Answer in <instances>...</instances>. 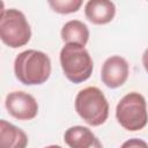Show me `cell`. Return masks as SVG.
I'll return each instance as SVG.
<instances>
[{
	"label": "cell",
	"instance_id": "1",
	"mask_svg": "<svg viewBox=\"0 0 148 148\" xmlns=\"http://www.w3.org/2000/svg\"><path fill=\"white\" fill-rule=\"evenodd\" d=\"M50 57L38 50H25L18 53L14 60L15 77L25 86L45 83L51 75Z\"/></svg>",
	"mask_w": 148,
	"mask_h": 148
},
{
	"label": "cell",
	"instance_id": "2",
	"mask_svg": "<svg viewBox=\"0 0 148 148\" xmlns=\"http://www.w3.org/2000/svg\"><path fill=\"white\" fill-rule=\"evenodd\" d=\"M75 111L90 126H101L109 117V102L97 87H87L75 97Z\"/></svg>",
	"mask_w": 148,
	"mask_h": 148
},
{
	"label": "cell",
	"instance_id": "3",
	"mask_svg": "<svg viewBox=\"0 0 148 148\" xmlns=\"http://www.w3.org/2000/svg\"><path fill=\"white\" fill-rule=\"evenodd\" d=\"M59 59L64 75L73 83H82L92 74V59L82 45L65 44L60 50Z\"/></svg>",
	"mask_w": 148,
	"mask_h": 148
},
{
	"label": "cell",
	"instance_id": "4",
	"mask_svg": "<svg viewBox=\"0 0 148 148\" xmlns=\"http://www.w3.org/2000/svg\"><path fill=\"white\" fill-rule=\"evenodd\" d=\"M0 38L3 44L12 49L24 46L31 38V28L25 15L16 9H1Z\"/></svg>",
	"mask_w": 148,
	"mask_h": 148
},
{
	"label": "cell",
	"instance_id": "5",
	"mask_svg": "<svg viewBox=\"0 0 148 148\" xmlns=\"http://www.w3.org/2000/svg\"><path fill=\"white\" fill-rule=\"evenodd\" d=\"M116 118L120 126L130 132L140 131L148 124L147 102L136 91L126 94L116 106Z\"/></svg>",
	"mask_w": 148,
	"mask_h": 148
},
{
	"label": "cell",
	"instance_id": "6",
	"mask_svg": "<svg viewBox=\"0 0 148 148\" xmlns=\"http://www.w3.org/2000/svg\"><path fill=\"white\" fill-rule=\"evenodd\" d=\"M5 106L8 113L17 120H31L38 113L36 98L22 90L9 92L6 96Z\"/></svg>",
	"mask_w": 148,
	"mask_h": 148
},
{
	"label": "cell",
	"instance_id": "7",
	"mask_svg": "<svg viewBox=\"0 0 148 148\" xmlns=\"http://www.w3.org/2000/svg\"><path fill=\"white\" fill-rule=\"evenodd\" d=\"M130 65L127 60L120 56L109 57L102 65L101 80L111 89L121 87L128 79Z\"/></svg>",
	"mask_w": 148,
	"mask_h": 148
},
{
	"label": "cell",
	"instance_id": "8",
	"mask_svg": "<svg viewBox=\"0 0 148 148\" xmlns=\"http://www.w3.org/2000/svg\"><path fill=\"white\" fill-rule=\"evenodd\" d=\"M84 15L92 24H106L116 15V5L109 0H90L84 6Z\"/></svg>",
	"mask_w": 148,
	"mask_h": 148
},
{
	"label": "cell",
	"instance_id": "9",
	"mask_svg": "<svg viewBox=\"0 0 148 148\" xmlns=\"http://www.w3.org/2000/svg\"><path fill=\"white\" fill-rule=\"evenodd\" d=\"M28 136L23 130L10 124L9 121L0 120V148H27Z\"/></svg>",
	"mask_w": 148,
	"mask_h": 148
},
{
	"label": "cell",
	"instance_id": "10",
	"mask_svg": "<svg viewBox=\"0 0 148 148\" xmlns=\"http://www.w3.org/2000/svg\"><path fill=\"white\" fill-rule=\"evenodd\" d=\"M89 29L80 20H71L66 22L60 31L61 39L65 44H79L86 46L89 40Z\"/></svg>",
	"mask_w": 148,
	"mask_h": 148
},
{
	"label": "cell",
	"instance_id": "11",
	"mask_svg": "<svg viewBox=\"0 0 148 148\" xmlns=\"http://www.w3.org/2000/svg\"><path fill=\"white\" fill-rule=\"evenodd\" d=\"M97 136L86 126L76 125L66 130L64 140L69 148H90Z\"/></svg>",
	"mask_w": 148,
	"mask_h": 148
},
{
	"label": "cell",
	"instance_id": "12",
	"mask_svg": "<svg viewBox=\"0 0 148 148\" xmlns=\"http://www.w3.org/2000/svg\"><path fill=\"white\" fill-rule=\"evenodd\" d=\"M82 0H51L49 6L53 12L58 14H72L76 13L82 6Z\"/></svg>",
	"mask_w": 148,
	"mask_h": 148
},
{
	"label": "cell",
	"instance_id": "13",
	"mask_svg": "<svg viewBox=\"0 0 148 148\" xmlns=\"http://www.w3.org/2000/svg\"><path fill=\"white\" fill-rule=\"evenodd\" d=\"M120 148H148V143L142 139L132 138V139L126 140L120 146Z\"/></svg>",
	"mask_w": 148,
	"mask_h": 148
},
{
	"label": "cell",
	"instance_id": "14",
	"mask_svg": "<svg viewBox=\"0 0 148 148\" xmlns=\"http://www.w3.org/2000/svg\"><path fill=\"white\" fill-rule=\"evenodd\" d=\"M90 148H104V147H103V145H102V142L99 141V139H98V138H96V140H95V142L92 143V146H91Z\"/></svg>",
	"mask_w": 148,
	"mask_h": 148
},
{
	"label": "cell",
	"instance_id": "15",
	"mask_svg": "<svg viewBox=\"0 0 148 148\" xmlns=\"http://www.w3.org/2000/svg\"><path fill=\"white\" fill-rule=\"evenodd\" d=\"M44 148H62V147L58 146V145H51V146H47V147H44Z\"/></svg>",
	"mask_w": 148,
	"mask_h": 148
}]
</instances>
